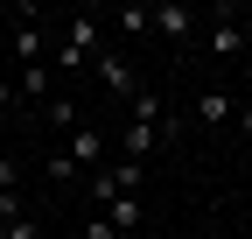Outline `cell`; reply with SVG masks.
<instances>
[{"mask_svg":"<svg viewBox=\"0 0 252 239\" xmlns=\"http://www.w3.org/2000/svg\"><path fill=\"white\" fill-rule=\"evenodd\" d=\"M70 162H77V169L105 162V134H77V141H70Z\"/></svg>","mask_w":252,"mask_h":239,"instance_id":"8992f818","label":"cell"},{"mask_svg":"<svg viewBox=\"0 0 252 239\" xmlns=\"http://www.w3.org/2000/svg\"><path fill=\"white\" fill-rule=\"evenodd\" d=\"M14 49H21V64H35V56H42V36H35V28H14Z\"/></svg>","mask_w":252,"mask_h":239,"instance_id":"30bf717a","label":"cell"},{"mask_svg":"<svg viewBox=\"0 0 252 239\" xmlns=\"http://www.w3.org/2000/svg\"><path fill=\"white\" fill-rule=\"evenodd\" d=\"M238 42H245V28H238L231 14H224V21L210 28V49H217V56H238Z\"/></svg>","mask_w":252,"mask_h":239,"instance_id":"5b68a950","label":"cell"},{"mask_svg":"<svg viewBox=\"0 0 252 239\" xmlns=\"http://www.w3.org/2000/svg\"><path fill=\"white\" fill-rule=\"evenodd\" d=\"M14 84H21V92H28V99H42V92H49V84H56V78H49L42 64H21V78H14Z\"/></svg>","mask_w":252,"mask_h":239,"instance_id":"9c48e42d","label":"cell"},{"mask_svg":"<svg viewBox=\"0 0 252 239\" xmlns=\"http://www.w3.org/2000/svg\"><path fill=\"white\" fill-rule=\"evenodd\" d=\"M196 120H203V127H224V120H231V92H203L196 99Z\"/></svg>","mask_w":252,"mask_h":239,"instance_id":"277c9868","label":"cell"},{"mask_svg":"<svg viewBox=\"0 0 252 239\" xmlns=\"http://www.w3.org/2000/svg\"><path fill=\"white\" fill-rule=\"evenodd\" d=\"M0 239H42V232H35V218H14L7 232H0Z\"/></svg>","mask_w":252,"mask_h":239,"instance_id":"4fadbf2b","label":"cell"},{"mask_svg":"<svg viewBox=\"0 0 252 239\" xmlns=\"http://www.w3.org/2000/svg\"><path fill=\"white\" fill-rule=\"evenodd\" d=\"M14 218H28L21 211V190H0V225H14Z\"/></svg>","mask_w":252,"mask_h":239,"instance_id":"8fae6325","label":"cell"},{"mask_svg":"<svg viewBox=\"0 0 252 239\" xmlns=\"http://www.w3.org/2000/svg\"><path fill=\"white\" fill-rule=\"evenodd\" d=\"M105 225H112L119 239H126V232H140V197H112V204H105Z\"/></svg>","mask_w":252,"mask_h":239,"instance_id":"3957f363","label":"cell"},{"mask_svg":"<svg viewBox=\"0 0 252 239\" xmlns=\"http://www.w3.org/2000/svg\"><path fill=\"white\" fill-rule=\"evenodd\" d=\"M154 148H161V127H147V120H126V155H133V162H147Z\"/></svg>","mask_w":252,"mask_h":239,"instance_id":"7a4b0ae2","label":"cell"},{"mask_svg":"<svg viewBox=\"0 0 252 239\" xmlns=\"http://www.w3.org/2000/svg\"><path fill=\"white\" fill-rule=\"evenodd\" d=\"M189 21H196V14H189V7H154V28H161V36H189Z\"/></svg>","mask_w":252,"mask_h":239,"instance_id":"52a82bcc","label":"cell"},{"mask_svg":"<svg viewBox=\"0 0 252 239\" xmlns=\"http://www.w3.org/2000/svg\"><path fill=\"white\" fill-rule=\"evenodd\" d=\"M112 176H119V190L133 197V190L147 183V162H133V155H119V162H112Z\"/></svg>","mask_w":252,"mask_h":239,"instance_id":"ba28073f","label":"cell"},{"mask_svg":"<svg viewBox=\"0 0 252 239\" xmlns=\"http://www.w3.org/2000/svg\"><path fill=\"white\" fill-rule=\"evenodd\" d=\"M84 239H119V232H112V225H105V211H98V218L84 225Z\"/></svg>","mask_w":252,"mask_h":239,"instance_id":"5bb4252c","label":"cell"},{"mask_svg":"<svg viewBox=\"0 0 252 239\" xmlns=\"http://www.w3.org/2000/svg\"><path fill=\"white\" fill-rule=\"evenodd\" d=\"M126 239H147V232H126Z\"/></svg>","mask_w":252,"mask_h":239,"instance_id":"9a60e30c","label":"cell"},{"mask_svg":"<svg viewBox=\"0 0 252 239\" xmlns=\"http://www.w3.org/2000/svg\"><path fill=\"white\" fill-rule=\"evenodd\" d=\"M0 190H21V169H14V155H0Z\"/></svg>","mask_w":252,"mask_h":239,"instance_id":"7c38bea8","label":"cell"},{"mask_svg":"<svg viewBox=\"0 0 252 239\" xmlns=\"http://www.w3.org/2000/svg\"><path fill=\"white\" fill-rule=\"evenodd\" d=\"M91 71H98V84H105L112 99H126V106L140 99V78H133V64H126V56H112V49H105V56H98Z\"/></svg>","mask_w":252,"mask_h":239,"instance_id":"6da1fadb","label":"cell"}]
</instances>
